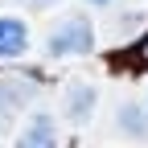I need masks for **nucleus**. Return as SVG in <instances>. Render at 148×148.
Returning a JSON list of instances; mask_svg holds the SVG:
<instances>
[{"label": "nucleus", "mask_w": 148, "mask_h": 148, "mask_svg": "<svg viewBox=\"0 0 148 148\" xmlns=\"http://www.w3.org/2000/svg\"><path fill=\"white\" fill-rule=\"evenodd\" d=\"M90 45H95V29H90V21H82V16H70L66 25L53 29L49 37V53H86Z\"/></svg>", "instance_id": "nucleus-1"}, {"label": "nucleus", "mask_w": 148, "mask_h": 148, "mask_svg": "<svg viewBox=\"0 0 148 148\" xmlns=\"http://www.w3.org/2000/svg\"><path fill=\"white\" fill-rule=\"evenodd\" d=\"M16 148H58V132H53V119H49V115H37V119L25 127V132H21Z\"/></svg>", "instance_id": "nucleus-3"}, {"label": "nucleus", "mask_w": 148, "mask_h": 148, "mask_svg": "<svg viewBox=\"0 0 148 148\" xmlns=\"http://www.w3.org/2000/svg\"><path fill=\"white\" fill-rule=\"evenodd\" d=\"M66 111H70V119H86L90 111H95V90L90 86H70V103H66Z\"/></svg>", "instance_id": "nucleus-4"}, {"label": "nucleus", "mask_w": 148, "mask_h": 148, "mask_svg": "<svg viewBox=\"0 0 148 148\" xmlns=\"http://www.w3.org/2000/svg\"><path fill=\"white\" fill-rule=\"evenodd\" d=\"M136 58H140V62H144V66H148V33H144V37H140V45H136Z\"/></svg>", "instance_id": "nucleus-7"}, {"label": "nucleus", "mask_w": 148, "mask_h": 148, "mask_svg": "<svg viewBox=\"0 0 148 148\" xmlns=\"http://www.w3.org/2000/svg\"><path fill=\"white\" fill-rule=\"evenodd\" d=\"M119 119L127 123V132H132V136H140V127H144V123H140V111H136V107H123V111H119Z\"/></svg>", "instance_id": "nucleus-6"}, {"label": "nucleus", "mask_w": 148, "mask_h": 148, "mask_svg": "<svg viewBox=\"0 0 148 148\" xmlns=\"http://www.w3.org/2000/svg\"><path fill=\"white\" fill-rule=\"evenodd\" d=\"M29 45V29L16 16H0V58H16Z\"/></svg>", "instance_id": "nucleus-2"}, {"label": "nucleus", "mask_w": 148, "mask_h": 148, "mask_svg": "<svg viewBox=\"0 0 148 148\" xmlns=\"http://www.w3.org/2000/svg\"><path fill=\"white\" fill-rule=\"evenodd\" d=\"M29 95H33V86H29V82H25V86H16V82H12V86H4V90H0V119H4L12 107L29 103Z\"/></svg>", "instance_id": "nucleus-5"}, {"label": "nucleus", "mask_w": 148, "mask_h": 148, "mask_svg": "<svg viewBox=\"0 0 148 148\" xmlns=\"http://www.w3.org/2000/svg\"><path fill=\"white\" fill-rule=\"evenodd\" d=\"M99 4H103V0H99Z\"/></svg>", "instance_id": "nucleus-8"}]
</instances>
